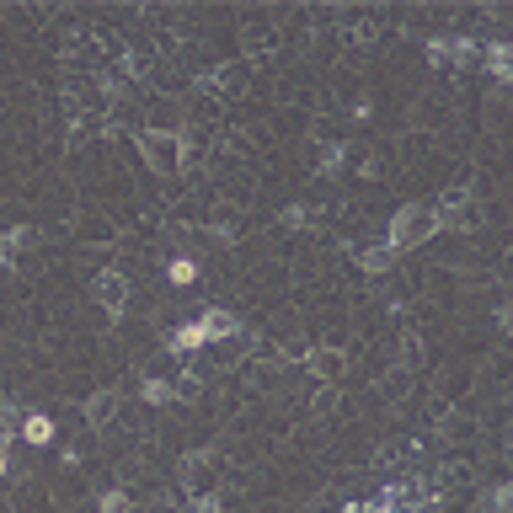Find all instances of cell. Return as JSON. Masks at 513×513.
I'll list each match as a JSON object with an SVG mask.
<instances>
[{"label":"cell","instance_id":"21","mask_svg":"<svg viewBox=\"0 0 513 513\" xmlns=\"http://www.w3.org/2000/svg\"><path fill=\"white\" fill-rule=\"evenodd\" d=\"M316 214H321V209H310V204H289V209H284V225H289V230H316Z\"/></svg>","mask_w":513,"mask_h":513},{"label":"cell","instance_id":"16","mask_svg":"<svg viewBox=\"0 0 513 513\" xmlns=\"http://www.w3.org/2000/svg\"><path fill=\"white\" fill-rule=\"evenodd\" d=\"M391 262H396V252L385 241H375V246H364V252H359V268L364 273H391Z\"/></svg>","mask_w":513,"mask_h":513},{"label":"cell","instance_id":"3","mask_svg":"<svg viewBox=\"0 0 513 513\" xmlns=\"http://www.w3.org/2000/svg\"><path fill=\"white\" fill-rule=\"evenodd\" d=\"M433 220H439V230H476L481 225V198L471 188H449L439 204H433Z\"/></svg>","mask_w":513,"mask_h":513},{"label":"cell","instance_id":"11","mask_svg":"<svg viewBox=\"0 0 513 513\" xmlns=\"http://www.w3.org/2000/svg\"><path fill=\"white\" fill-rule=\"evenodd\" d=\"M33 236H38L33 225H11V230H0V273L17 268V252H22V246H33Z\"/></svg>","mask_w":513,"mask_h":513},{"label":"cell","instance_id":"26","mask_svg":"<svg viewBox=\"0 0 513 513\" xmlns=\"http://www.w3.org/2000/svg\"><path fill=\"white\" fill-rule=\"evenodd\" d=\"M6 471H11V455H6V449H0V481H6Z\"/></svg>","mask_w":513,"mask_h":513},{"label":"cell","instance_id":"10","mask_svg":"<svg viewBox=\"0 0 513 513\" xmlns=\"http://www.w3.org/2000/svg\"><path fill=\"white\" fill-rule=\"evenodd\" d=\"M198 332H204V342H225V337H236V332H241V321L230 316V310L209 305L204 316H198Z\"/></svg>","mask_w":513,"mask_h":513},{"label":"cell","instance_id":"15","mask_svg":"<svg viewBox=\"0 0 513 513\" xmlns=\"http://www.w3.org/2000/svg\"><path fill=\"white\" fill-rule=\"evenodd\" d=\"M209 348H214V364H225V369H230V364H241L246 353L257 348V342L246 337V332H236V337H225V342H209Z\"/></svg>","mask_w":513,"mask_h":513},{"label":"cell","instance_id":"12","mask_svg":"<svg viewBox=\"0 0 513 513\" xmlns=\"http://www.w3.org/2000/svg\"><path fill=\"white\" fill-rule=\"evenodd\" d=\"M209 342H204V332H198V321H188V326H177L171 332V342H166V359H193V353H204Z\"/></svg>","mask_w":513,"mask_h":513},{"label":"cell","instance_id":"4","mask_svg":"<svg viewBox=\"0 0 513 513\" xmlns=\"http://www.w3.org/2000/svg\"><path fill=\"white\" fill-rule=\"evenodd\" d=\"M246 81H252V65H220V70H204L198 75V91L204 97H214V102H236V97H246Z\"/></svg>","mask_w":513,"mask_h":513},{"label":"cell","instance_id":"25","mask_svg":"<svg viewBox=\"0 0 513 513\" xmlns=\"http://www.w3.org/2000/svg\"><path fill=\"white\" fill-rule=\"evenodd\" d=\"M193 513H225L220 497H193Z\"/></svg>","mask_w":513,"mask_h":513},{"label":"cell","instance_id":"17","mask_svg":"<svg viewBox=\"0 0 513 513\" xmlns=\"http://www.w3.org/2000/svg\"><path fill=\"white\" fill-rule=\"evenodd\" d=\"M204 396V375L198 369H182L177 380H171V401H198Z\"/></svg>","mask_w":513,"mask_h":513},{"label":"cell","instance_id":"2","mask_svg":"<svg viewBox=\"0 0 513 513\" xmlns=\"http://www.w3.org/2000/svg\"><path fill=\"white\" fill-rule=\"evenodd\" d=\"M134 145H139V155H145V166L155 177H177L182 161H188V139L177 129H139Z\"/></svg>","mask_w":513,"mask_h":513},{"label":"cell","instance_id":"18","mask_svg":"<svg viewBox=\"0 0 513 513\" xmlns=\"http://www.w3.org/2000/svg\"><path fill=\"white\" fill-rule=\"evenodd\" d=\"M321 177H337V171L342 166H348V145H337V139H326V145H321Z\"/></svg>","mask_w":513,"mask_h":513},{"label":"cell","instance_id":"20","mask_svg":"<svg viewBox=\"0 0 513 513\" xmlns=\"http://www.w3.org/2000/svg\"><path fill=\"white\" fill-rule=\"evenodd\" d=\"M139 396H145L150 407H171V380H155V375H145V380H139Z\"/></svg>","mask_w":513,"mask_h":513},{"label":"cell","instance_id":"27","mask_svg":"<svg viewBox=\"0 0 513 513\" xmlns=\"http://www.w3.org/2000/svg\"><path fill=\"white\" fill-rule=\"evenodd\" d=\"M342 513H369V503H342Z\"/></svg>","mask_w":513,"mask_h":513},{"label":"cell","instance_id":"22","mask_svg":"<svg viewBox=\"0 0 513 513\" xmlns=\"http://www.w3.org/2000/svg\"><path fill=\"white\" fill-rule=\"evenodd\" d=\"M97 513H134V497L123 492V487H113V492H102V503H97Z\"/></svg>","mask_w":513,"mask_h":513},{"label":"cell","instance_id":"14","mask_svg":"<svg viewBox=\"0 0 513 513\" xmlns=\"http://www.w3.org/2000/svg\"><path fill=\"white\" fill-rule=\"evenodd\" d=\"M17 439H27V444H54V417L49 412H27L22 423H17Z\"/></svg>","mask_w":513,"mask_h":513},{"label":"cell","instance_id":"5","mask_svg":"<svg viewBox=\"0 0 513 513\" xmlns=\"http://www.w3.org/2000/svg\"><path fill=\"white\" fill-rule=\"evenodd\" d=\"M214 481H220V455L214 449H188L182 455V487H188V497H214Z\"/></svg>","mask_w":513,"mask_h":513},{"label":"cell","instance_id":"24","mask_svg":"<svg viewBox=\"0 0 513 513\" xmlns=\"http://www.w3.org/2000/svg\"><path fill=\"white\" fill-rule=\"evenodd\" d=\"M246 49H252V54H273V33H246Z\"/></svg>","mask_w":513,"mask_h":513},{"label":"cell","instance_id":"19","mask_svg":"<svg viewBox=\"0 0 513 513\" xmlns=\"http://www.w3.org/2000/svg\"><path fill=\"white\" fill-rule=\"evenodd\" d=\"M166 278H171L177 289H188V284H198V262H193V257H171V262H166Z\"/></svg>","mask_w":513,"mask_h":513},{"label":"cell","instance_id":"1","mask_svg":"<svg viewBox=\"0 0 513 513\" xmlns=\"http://www.w3.org/2000/svg\"><path fill=\"white\" fill-rule=\"evenodd\" d=\"M433 236H439V220H433V204H401L391 214V225H385V246L401 257L412 252V246H428Z\"/></svg>","mask_w":513,"mask_h":513},{"label":"cell","instance_id":"6","mask_svg":"<svg viewBox=\"0 0 513 513\" xmlns=\"http://www.w3.org/2000/svg\"><path fill=\"white\" fill-rule=\"evenodd\" d=\"M423 54H428V65H439V70H471L481 59V43L476 38H428Z\"/></svg>","mask_w":513,"mask_h":513},{"label":"cell","instance_id":"8","mask_svg":"<svg viewBox=\"0 0 513 513\" xmlns=\"http://www.w3.org/2000/svg\"><path fill=\"white\" fill-rule=\"evenodd\" d=\"M91 300H97L107 316H123V310H129V278H123L118 268H102L97 278H91Z\"/></svg>","mask_w":513,"mask_h":513},{"label":"cell","instance_id":"23","mask_svg":"<svg viewBox=\"0 0 513 513\" xmlns=\"http://www.w3.org/2000/svg\"><path fill=\"white\" fill-rule=\"evenodd\" d=\"M508 503H513V487H508V481L487 487V513H508Z\"/></svg>","mask_w":513,"mask_h":513},{"label":"cell","instance_id":"7","mask_svg":"<svg viewBox=\"0 0 513 513\" xmlns=\"http://www.w3.org/2000/svg\"><path fill=\"white\" fill-rule=\"evenodd\" d=\"M300 364L310 369V375H316V385H326V391H332V385H342V375H348V353L332 348V342H316V348H305Z\"/></svg>","mask_w":513,"mask_h":513},{"label":"cell","instance_id":"13","mask_svg":"<svg viewBox=\"0 0 513 513\" xmlns=\"http://www.w3.org/2000/svg\"><path fill=\"white\" fill-rule=\"evenodd\" d=\"M481 59H487V70H492V81L497 86H508L513 81V49H508V43H481Z\"/></svg>","mask_w":513,"mask_h":513},{"label":"cell","instance_id":"9","mask_svg":"<svg viewBox=\"0 0 513 513\" xmlns=\"http://www.w3.org/2000/svg\"><path fill=\"white\" fill-rule=\"evenodd\" d=\"M118 407H123V391L118 385H102V391H91L86 396V428H113V417H118Z\"/></svg>","mask_w":513,"mask_h":513}]
</instances>
